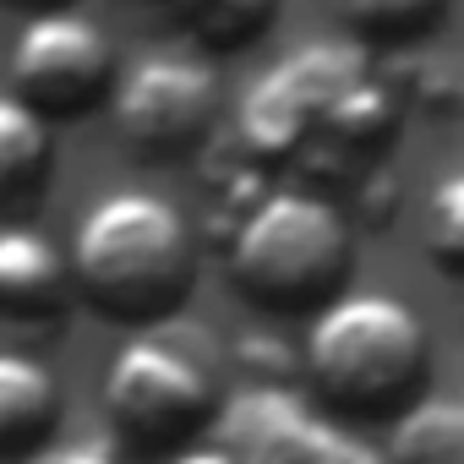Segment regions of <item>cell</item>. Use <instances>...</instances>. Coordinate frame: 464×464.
Here are the masks:
<instances>
[{
	"label": "cell",
	"mask_w": 464,
	"mask_h": 464,
	"mask_svg": "<svg viewBox=\"0 0 464 464\" xmlns=\"http://www.w3.org/2000/svg\"><path fill=\"white\" fill-rule=\"evenodd\" d=\"M12 6H34V12L44 17V12H55V6H61V0H12Z\"/></svg>",
	"instance_id": "ac0fdd59"
},
{
	"label": "cell",
	"mask_w": 464,
	"mask_h": 464,
	"mask_svg": "<svg viewBox=\"0 0 464 464\" xmlns=\"http://www.w3.org/2000/svg\"><path fill=\"white\" fill-rule=\"evenodd\" d=\"M274 6H279V0H175L180 23L208 50H241V44H252L257 34H268Z\"/></svg>",
	"instance_id": "4fadbf2b"
},
{
	"label": "cell",
	"mask_w": 464,
	"mask_h": 464,
	"mask_svg": "<svg viewBox=\"0 0 464 464\" xmlns=\"http://www.w3.org/2000/svg\"><path fill=\"white\" fill-rule=\"evenodd\" d=\"M388 459L393 464H464V399L431 393L399 410Z\"/></svg>",
	"instance_id": "8fae6325"
},
{
	"label": "cell",
	"mask_w": 464,
	"mask_h": 464,
	"mask_svg": "<svg viewBox=\"0 0 464 464\" xmlns=\"http://www.w3.org/2000/svg\"><path fill=\"white\" fill-rule=\"evenodd\" d=\"M110 88V44L88 17L44 12L12 50V93L50 115H77Z\"/></svg>",
	"instance_id": "ba28073f"
},
{
	"label": "cell",
	"mask_w": 464,
	"mask_h": 464,
	"mask_svg": "<svg viewBox=\"0 0 464 464\" xmlns=\"http://www.w3.org/2000/svg\"><path fill=\"white\" fill-rule=\"evenodd\" d=\"M39 464H126L110 442H66V448H55V453H44Z\"/></svg>",
	"instance_id": "2e32d148"
},
{
	"label": "cell",
	"mask_w": 464,
	"mask_h": 464,
	"mask_svg": "<svg viewBox=\"0 0 464 464\" xmlns=\"http://www.w3.org/2000/svg\"><path fill=\"white\" fill-rule=\"evenodd\" d=\"M218 448L236 464H393L350 426L312 410L295 388L252 382L218 410Z\"/></svg>",
	"instance_id": "8992f818"
},
{
	"label": "cell",
	"mask_w": 464,
	"mask_h": 464,
	"mask_svg": "<svg viewBox=\"0 0 464 464\" xmlns=\"http://www.w3.org/2000/svg\"><path fill=\"white\" fill-rule=\"evenodd\" d=\"M61 420V388L50 377V366L6 350L0 355V453L23 459L34 453Z\"/></svg>",
	"instance_id": "30bf717a"
},
{
	"label": "cell",
	"mask_w": 464,
	"mask_h": 464,
	"mask_svg": "<svg viewBox=\"0 0 464 464\" xmlns=\"http://www.w3.org/2000/svg\"><path fill=\"white\" fill-rule=\"evenodd\" d=\"M393 93L361 44H301L274 61L241 99V137L257 159L334 169L393 131Z\"/></svg>",
	"instance_id": "6da1fadb"
},
{
	"label": "cell",
	"mask_w": 464,
	"mask_h": 464,
	"mask_svg": "<svg viewBox=\"0 0 464 464\" xmlns=\"http://www.w3.org/2000/svg\"><path fill=\"white\" fill-rule=\"evenodd\" d=\"M306 372L344 415H388L426 372V328L393 295H339L306 334ZM410 410V404H404Z\"/></svg>",
	"instance_id": "277c9868"
},
{
	"label": "cell",
	"mask_w": 464,
	"mask_h": 464,
	"mask_svg": "<svg viewBox=\"0 0 464 464\" xmlns=\"http://www.w3.org/2000/svg\"><path fill=\"white\" fill-rule=\"evenodd\" d=\"M169 464H236V459H229L218 442H197V448H186V453H175Z\"/></svg>",
	"instance_id": "e0dca14e"
},
{
	"label": "cell",
	"mask_w": 464,
	"mask_h": 464,
	"mask_svg": "<svg viewBox=\"0 0 464 464\" xmlns=\"http://www.w3.org/2000/svg\"><path fill=\"white\" fill-rule=\"evenodd\" d=\"M420 241H426V257L464 279V169L459 175H442L431 191H426V213H420Z\"/></svg>",
	"instance_id": "5bb4252c"
},
{
	"label": "cell",
	"mask_w": 464,
	"mask_h": 464,
	"mask_svg": "<svg viewBox=\"0 0 464 464\" xmlns=\"http://www.w3.org/2000/svg\"><path fill=\"white\" fill-rule=\"evenodd\" d=\"M350 274V229L334 202L279 186L263 191L229 236V279L252 306H334Z\"/></svg>",
	"instance_id": "3957f363"
},
{
	"label": "cell",
	"mask_w": 464,
	"mask_h": 464,
	"mask_svg": "<svg viewBox=\"0 0 464 464\" xmlns=\"http://www.w3.org/2000/svg\"><path fill=\"white\" fill-rule=\"evenodd\" d=\"M115 126L131 148L153 159H180L213 131L218 88L213 72L191 55H142L115 82Z\"/></svg>",
	"instance_id": "52a82bcc"
},
{
	"label": "cell",
	"mask_w": 464,
	"mask_h": 464,
	"mask_svg": "<svg viewBox=\"0 0 464 464\" xmlns=\"http://www.w3.org/2000/svg\"><path fill=\"white\" fill-rule=\"evenodd\" d=\"M72 279H77L72 257H61L50 236L23 229V224L0 229V306H6V317L17 323L55 317L66 306Z\"/></svg>",
	"instance_id": "9c48e42d"
},
{
	"label": "cell",
	"mask_w": 464,
	"mask_h": 464,
	"mask_svg": "<svg viewBox=\"0 0 464 464\" xmlns=\"http://www.w3.org/2000/svg\"><path fill=\"white\" fill-rule=\"evenodd\" d=\"M104 415L137 453H186L213 420V382L164 339H126L104 372Z\"/></svg>",
	"instance_id": "5b68a950"
},
{
	"label": "cell",
	"mask_w": 464,
	"mask_h": 464,
	"mask_svg": "<svg viewBox=\"0 0 464 464\" xmlns=\"http://www.w3.org/2000/svg\"><path fill=\"white\" fill-rule=\"evenodd\" d=\"M366 39H410L442 17V0H339Z\"/></svg>",
	"instance_id": "9a60e30c"
},
{
	"label": "cell",
	"mask_w": 464,
	"mask_h": 464,
	"mask_svg": "<svg viewBox=\"0 0 464 464\" xmlns=\"http://www.w3.org/2000/svg\"><path fill=\"white\" fill-rule=\"evenodd\" d=\"M50 175V121L17 93L0 99V191L12 202Z\"/></svg>",
	"instance_id": "7c38bea8"
},
{
	"label": "cell",
	"mask_w": 464,
	"mask_h": 464,
	"mask_svg": "<svg viewBox=\"0 0 464 464\" xmlns=\"http://www.w3.org/2000/svg\"><path fill=\"white\" fill-rule=\"evenodd\" d=\"M72 274L104 317L159 323L186 301L197 279V246L186 218L164 197L110 191L77 218Z\"/></svg>",
	"instance_id": "7a4b0ae2"
}]
</instances>
